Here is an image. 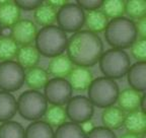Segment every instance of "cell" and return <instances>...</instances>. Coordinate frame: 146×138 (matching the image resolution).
I'll use <instances>...</instances> for the list:
<instances>
[{"label":"cell","mask_w":146,"mask_h":138,"mask_svg":"<svg viewBox=\"0 0 146 138\" xmlns=\"http://www.w3.org/2000/svg\"><path fill=\"white\" fill-rule=\"evenodd\" d=\"M36 48L41 55L56 57L62 55L67 48L68 38L65 32L56 25L44 27L38 32L36 38Z\"/></svg>","instance_id":"cell-3"},{"label":"cell","mask_w":146,"mask_h":138,"mask_svg":"<svg viewBox=\"0 0 146 138\" xmlns=\"http://www.w3.org/2000/svg\"><path fill=\"white\" fill-rule=\"evenodd\" d=\"M131 54L138 62H145L146 60V40L137 39L131 46Z\"/></svg>","instance_id":"cell-31"},{"label":"cell","mask_w":146,"mask_h":138,"mask_svg":"<svg viewBox=\"0 0 146 138\" xmlns=\"http://www.w3.org/2000/svg\"><path fill=\"white\" fill-rule=\"evenodd\" d=\"M49 81V73L41 67H34L25 72V82L33 90H38L45 88Z\"/></svg>","instance_id":"cell-20"},{"label":"cell","mask_w":146,"mask_h":138,"mask_svg":"<svg viewBox=\"0 0 146 138\" xmlns=\"http://www.w3.org/2000/svg\"><path fill=\"white\" fill-rule=\"evenodd\" d=\"M135 29H136L137 36L141 39L146 38V17H142L140 19H137L135 23Z\"/></svg>","instance_id":"cell-35"},{"label":"cell","mask_w":146,"mask_h":138,"mask_svg":"<svg viewBox=\"0 0 146 138\" xmlns=\"http://www.w3.org/2000/svg\"><path fill=\"white\" fill-rule=\"evenodd\" d=\"M44 90L47 102L55 106L65 105L72 98V88L68 81L64 78L49 79Z\"/></svg>","instance_id":"cell-9"},{"label":"cell","mask_w":146,"mask_h":138,"mask_svg":"<svg viewBox=\"0 0 146 138\" xmlns=\"http://www.w3.org/2000/svg\"><path fill=\"white\" fill-rule=\"evenodd\" d=\"M66 115L67 118L76 124L89 121L94 116V105L83 96H76L69 100L66 106Z\"/></svg>","instance_id":"cell-10"},{"label":"cell","mask_w":146,"mask_h":138,"mask_svg":"<svg viewBox=\"0 0 146 138\" xmlns=\"http://www.w3.org/2000/svg\"><path fill=\"white\" fill-rule=\"evenodd\" d=\"M120 138H140L138 135H135V134H132V133H126V134H123Z\"/></svg>","instance_id":"cell-38"},{"label":"cell","mask_w":146,"mask_h":138,"mask_svg":"<svg viewBox=\"0 0 146 138\" xmlns=\"http://www.w3.org/2000/svg\"><path fill=\"white\" fill-rule=\"evenodd\" d=\"M117 101H118L119 108L124 112L130 113V112L140 109L141 94L139 92H137L131 88H125L121 92H119Z\"/></svg>","instance_id":"cell-16"},{"label":"cell","mask_w":146,"mask_h":138,"mask_svg":"<svg viewBox=\"0 0 146 138\" xmlns=\"http://www.w3.org/2000/svg\"><path fill=\"white\" fill-rule=\"evenodd\" d=\"M40 55L41 54L36 50V46L29 45V46H21L18 49L15 58L17 60V63L23 69L29 70L38 65L40 61Z\"/></svg>","instance_id":"cell-18"},{"label":"cell","mask_w":146,"mask_h":138,"mask_svg":"<svg viewBox=\"0 0 146 138\" xmlns=\"http://www.w3.org/2000/svg\"><path fill=\"white\" fill-rule=\"evenodd\" d=\"M18 49V45L11 37H0V60L11 61L16 57Z\"/></svg>","instance_id":"cell-28"},{"label":"cell","mask_w":146,"mask_h":138,"mask_svg":"<svg viewBox=\"0 0 146 138\" xmlns=\"http://www.w3.org/2000/svg\"><path fill=\"white\" fill-rule=\"evenodd\" d=\"M105 38L114 49L129 48L137 40L135 23L127 17L112 19L105 30Z\"/></svg>","instance_id":"cell-2"},{"label":"cell","mask_w":146,"mask_h":138,"mask_svg":"<svg viewBox=\"0 0 146 138\" xmlns=\"http://www.w3.org/2000/svg\"><path fill=\"white\" fill-rule=\"evenodd\" d=\"M87 90L88 100L94 106L98 108L106 109L113 106L119 96V88L116 81L106 76L92 80Z\"/></svg>","instance_id":"cell-4"},{"label":"cell","mask_w":146,"mask_h":138,"mask_svg":"<svg viewBox=\"0 0 146 138\" xmlns=\"http://www.w3.org/2000/svg\"><path fill=\"white\" fill-rule=\"evenodd\" d=\"M102 12L108 19H119L125 14V2L122 0H108L103 1L100 6Z\"/></svg>","instance_id":"cell-27"},{"label":"cell","mask_w":146,"mask_h":138,"mask_svg":"<svg viewBox=\"0 0 146 138\" xmlns=\"http://www.w3.org/2000/svg\"><path fill=\"white\" fill-rule=\"evenodd\" d=\"M86 134L83 132L80 124L69 122L59 126L54 133V138H85Z\"/></svg>","instance_id":"cell-26"},{"label":"cell","mask_w":146,"mask_h":138,"mask_svg":"<svg viewBox=\"0 0 146 138\" xmlns=\"http://www.w3.org/2000/svg\"><path fill=\"white\" fill-rule=\"evenodd\" d=\"M131 66L129 55L124 50L111 49L102 54L100 58V70L106 77L118 79L126 75Z\"/></svg>","instance_id":"cell-5"},{"label":"cell","mask_w":146,"mask_h":138,"mask_svg":"<svg viewBox=\"0 0 146 138\" xmlns=\"http://www.w3.org/2000/svg\"><path fill=\"white\" fill-rule=\"evenodd\" d=\"M0 138H25V129L14 121L3 122L0 125Z\"/></svg>","instance_id":"cell-29"},{"label":"cell","mask_w":146,"mask_h":138,"mask_svg":"<svg viewBox=\"0 0 146 138\" xmlns=\"http://www.w3.org/2000/svg\"><path fill=\"white\" fill-rule=\"evenodd\" d=\"M85 138H117L113 130L106 127H94L89 133L86 134Z\"/></svg>","instance_id":"cell-32"},{"label":"cell","mask_w":146,"mask_h":138,"mask_svg":"<svg viewBox=\"0 0 146 138\" xmlns=\"http://www.w3.org/2000/svg\"><path fill=\"white\" fill-rule=\"evenodd\" d=\"M1 34H2V25H0V36H1Z\"/></svg>","instance_id":"cell-39"},{"label":"cell","mask_w":146,"mask_h":138,"mask_svg":"<svg viewBox=\"0 0 146 138\" xmlns=\"http://www.w3.org/2000/svg\"><path fill=\"white\" fill-rule=\"evenodd\" d=\"M85 13L76 3L67 2L57 11V23L65 33H76L84 25Z\"/></svg>","instance_id":"cell-7"},{"label":"cell","mask_w":146,"mask_h":138,"mask_svg":"<svg viewBox=\"0 0 146 138\" xmlns=\"http://www.w3.org/2000/svg\"><path fill=\"white\" fill-rule=\"evenodd\" d=\"M48 102L38 90H27L17 100V112L25 120L36 121L45 115Z\"/></svg>","instance_id":"cell-6"},{"label":"cell","mask_w":146,"mask_h":138,"mask_svg":"<svg viewBox=\"0 0 146 138\" xmlns=\"http://www.w3.org/2000/svg\"><path fill=\"white\" fill-rule=\"evenodd\" d=\"M21 21V9L14 1H0V25L12 28Z\"/></svg>","instance_id":"cell-14"},{"label":"cell","mask_w":146,"mask_h":138,"mask_svg":"<svg viewBox=\"0 0 146 138\" xmlns=\"http://www.w3.org/2000/svg\"><path fill=\"white\" fill-rule=\"evenodd\" d=\"M128 83L131 88L139 92L146 90V63L137 62L130 66L127 72Z\"/></svg>","instance_id":"cell-13"},{"label":"cell","mask_w":146,"mask_h":138,"mask_svg":"<svg viewBox=\"0 0 146 138\" xmlns=\"http://www.w3.org/2000/svg\"><path fill=\"white\" fill-rule=\"evenodd\" d=\"M125 13L133 19L145 17L146 2L144 0H129L125 2Z\"/></svg>","instance_id":"cell-30"},{"label":"cell","mask_w":146,"mask_h":138,"mask_svg":"<svg viewBox=\"0 0 146 138\" xmlns=\"http://www.w3.org/2000/svg\"><path fill=\"white\" fill-rule=\"evenodd\" d=\"M45 122H47L51 127H59L66 123L67 115L66 111L62 106H53L47 108L45 112Z\"/></svg>","instance_id":"cell-25"},{"label":"cell","mask_w":146,"mask_h":138,"mask_svg":"<svg viewBox=\"0 0 146 138\" xmlns=\"http://www.w3.org/2000/svg\"><path fill=\"white\" fill-rule=\"evenodd\" d=\"M17 112V102L12 94L0 92V122H6L13 118Z\"/></svg>","instance_id":"cell-21"},{"label":"cell","mask_w":146,"mask_h":138,"mask_svg":"<svg viewBox=\"0 0 146 138\" xmlns=\"http://www.w3.org/2000/svg\"><path fill=\"white\" fill-rule=\"evenodd\" d=\"M124 126L128 133H132L135 135L143 134L146 130V118L145 113L141 110H136L130 112L125 116Z\"/></svg>","instance_id":"cell-17"},{"label":"cell","mask_w":146,"mask_h":138,"mask_svg":"<svg viewBox=\"0 0 146 138\" xmlns=\"http://www.w3.org/2000/svg\"><path fill=\"white\" fill-rule=\"evenodd\" d=\"M68 77L71 88L77 92H84L94 80V75L90 69L82 66L74 67Z\"/></svg>","instance_id":"cell-12"},{"label":"cell","mask_w":146,"mask_h":138,"mask_svg":"<svg viewBox=\"0 0 146 138\" xmlns=\"http://www.w3.org/2000/svg\"><path fill=\"white\" fill-rule=\"evenodd\" d=\"M103 49V42L98 34L80 30L68 40L66 50L67 56L73 64L88 68L100 61Z\"/></svg>","instance_id":"cell-1"},{"label":"cell","mask_w":146,"mask_h":138,"mask_svg":"<svg viewBox=\"0 0 146 138\" xmlns=\"http://www.w3.org/2000/svg\"><path fill=\"white\" fill-rule=\"evenodd\" d=\"M25 138H54V131L47 122L36 120L27 127Z\"/></svg>","instance_id":"cell-23"},{"label":"cell","mask_w":146,"mask_h":138,"mask_svg":"<svg viewBox=\"0 0 146 138\" xmlns=\"http://www.w3.org/2000/svg\"><path fill=\"white\" fill-rule=\"evenodd\" d=\"M25 69L15 61L0 63V90L10 92L18 90L25 83Z\"/></svg>","instance_id":"cell-8"},{"label":"cell","mask_w":146,"mask_h":138,"mask_svg":"<svg viewBox=\"0 0 146 138\" xmlns=\"http://www.w3.org/2000/svg\"><path fill=\"white\" fill-rule=\"evenodd\" d=\"M38 29L30 19H21L11 28V38L19 46H29L36 41Z\"/></svg>","instance_id":"cell-11"},{"label":"cell","mask_w":146,"mask_h":138,"mask_svg":"<svg viewBox=\"0 0 146 138\" xmlns=\"http://www.w3.org/2000/svg\"><path fill=\"white\" fill-rule=\"evenodd\" d=\"M76 4L81 7L82 9L92 11V10H98V8H100L103 1H100V0H78Z\"/></svg>","instance_id":"cell-33"},{"label":"cell","mask_w":146,"mask_h":138,"mask_svg":"<svg viewBox=\"0 0 146 138\" xmlns=\"http://www.w3.org/2000/svg\"><path fill=\"white\" fill-rule=\"evenodd\" d=\"M14 2L19 7V9L21 8L25 10H36L43 3L40 0H15Z\"/></svg>","instance_id":"cell-34"},{"label":"cell","mask_w":146,"mask_h":138,"mask_svg":"<svg viewBox=\"0 0 146 138\" xmlns=\"http://www.w3.org/2000/svg\"><path fill=\"white\" fill-rule=\"evenodd\" d=\"M125 116V112L122 111L119 107L111 106L104 110L102 114V122L104 124V127L110 130H115L123 126Z\"/></svg>","instance_id":"cell-19"},{"label":"cell","mask_w":146,"mask_h":138,"mask_svg":"<svg viewBox=\"0 0 146 138\" xmlns=\"http://www.w3.org/2000/svg\"><path fill=\"white\" fill-rule=\"evenodd\" d=\"M73 63L68 56L58 55L52 58L48 66V73L54 76V78H64L69 76L70 72L72 71Z\"/></svg>","instance_id":"cell-15"},{"label":"cell","mask_w":146,"mask_h":138,"mask_svg":"<svg viewBox=\"0 0 146 138\" xmlns=\"http://www.w3.org/2000/svg\"><path fill=\"white\" fill-rule=\"evenodd\" d=\"M109 23V19L102 12V10H92L85 13L84 25L87 31L94 34L104 32Z\"/></svg>","instance_id":"cell-22"},{"label":"cell","mask_w":146,"mask_h":138,"mask_svg":"<svg viewBox=\"0 0 146 138\" xmlns=\"http://www.w3.org/2000/svg\"><path fill=\"white\" fill-rule=\"evenodd\" d=\"M57 17L56 8L49 5L48 3L43 2L34 12V19L38 25L42 27H49L54 23Z\"/></svg>","instance_id":"cell-24"},{"label":"cell","mask_w":146,"mask_h":138,"mask_svg":"<svg viewBox=\"0 0 146 138\" xmlns=\"http://www.w3.org/2000/svg\"><path fill=\"white\" fill-rule=\"evenodd\" d=\"M68 2V1H54V0H51V1H46V3H48L49 5H51L52 7H54V8H60V7H62L64 4H66V3Z\"/></svg>","instance_id":"cell-37"},{"label":"cell","mask_w":146,"mask_h":138,"mask_svg":"<svg viewBox=\"0 0 146 138\" xmlns=\"http://www.w3.org/2000/svg\"><path fill=\"white\" fill-rule=\"evenodd\" d=\"M80 126H81L82 130H83V132H84L85 134L89 133V132L94 128V124L91 122L90 120H89V121H86V122H84V123H82V124H80Z\"/></svg>","instance_id":"cell-36"}]
</instances>
